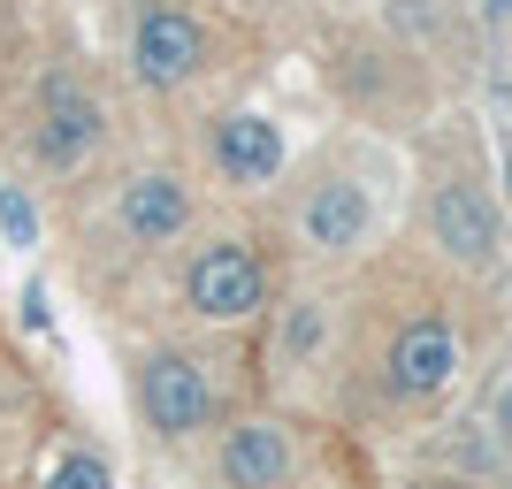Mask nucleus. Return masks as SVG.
I'll return each instance as SVG.
<instances>
[{
	"instance_id": "1",
	"label": "nucleus",
	"mask_w": 512,
	"mask_h": 489,
	"mask_svg": "<svg viewBox=\"0 0 512 489\" xmlns=\"http://www.w3.org/2000/svg\"><path fill=\"white\" fill-rule=\"evenodd\" d=\"M138 398H146V421L161 428V436H192V428H207V413H214L207 367L184 360V352H161V360H146V375H138Z\"/></svg>"
},
{
	"instance_id": "2",
	"label": "nucleus",
	"mask_w": 512,
	"mask_h": 489,
	"mask_svg": "<svg viewBox=\"0 0 512 489\" xmlns=\"http://www.w3.org/2000/svg\"><path fill=\"white\" fill-rule=\"evenodd\" d=\"M184 291H192V306L207 321H237V314H253V306H260L268 276H260V260L245 253V245H207V253L192 260Z\"/></svg>"
},
{
	"instance_id": "3",
	"label": "nucleus",
	"mask_w": 512,
	"mask_h": 489,
	"mask_svg": "<svg viewBox=\"0 0 512 489\" xmlns=\"http://www.w3.org/2000/svg\"><path fill=\"white\" fill-rule=\"evenodd\" d=\"M130 54H138V77H146V85H184L199 69V23L184 16V8H146Z\"/></svg>"
},
{
	"instance_id": "4",
	"label": "nucleus",
	"mask_w": 512,
	"mask_h": 489,
	"mask_svg": "<svg viewBox=\"0 0 512 489\" xmlns=\"http://www.w3.org/2000/svg\"><path fill=\"white\" fill-rule=\"evenodd\" d=\"M451 367H459V337H451L444 321H413L406 337L390 344V383L406 390V398L444 390V383H451Z\"/></svg>"
},
{
	"instance_id": "5",
	"label": "nucleus",
	"mask_w": 512,
	"mask_h": 489,
	"mask_svg": "<svg viewBox=\"0 0 512 489\" xmlns=\"http://www.w3.org/2000/svg\"><path fill=\"white\" fill-rule=\"evenodd\" d=\"M222 474H230V489H283V474H291V444H283V428H268V421L230 428V444H222Z\"/></svg>"
},
{
	"instance_id": "6",
	"label": "nucleus",
	"mask_w": 512,
	"mask_h": 489,
	"mask_svg": "<svg viewBox=\"0 0 512 489\" xmlns=\"http://www.w3.org/2000/svg\"><path fill=\"white\" fill-rule=\"evenodd\" d=\"M214 161H222V176H237V184H268V176L283 169V138H276V123H260V115H230V123L214 130Z\"/></svg>"
},
{
	"instance_id": "7",
	"label": "nucleus",
	"mask_w": 512,
	"mask_h": 489,
	"mask_svg": "<svg viewBox=\"0 0 512 489\" xmlns=\"http://www.w3.org/2000/svg\"><path fill=\"white\" fill-rule=\"evenodd\" d=\"M184 214H192V199H184L176 176H138V184H123V230L138 237V245L176 237V230H184Z\"/></svg>"
},
{
	"instance_id": "8",
	"label": "nucleus",
	"mask_w": 512,
	"mask_h": 489,
	"mask_svg": "<svg viewBox=\"0 0 512 489\" xmlns=\"http://www.w3.org/2000/svg\"><path fill=\"white\" fill-rule=\"evenodd\" d=\"M428 214H436V237H444L459 260H490L497 253V222H490V207H482L467 184H444Z\"/></svg>"
},
{
	"instance_id": "9",
	"label": "nucleus",
	"mask_w": 512,
	"mask_h": 489,
	"mask_svg": "<svg viewBox=\"0 0 512 489\" xmlns=\"http://www.w3.org/2000/svg\"><path fill=\"white\" fill-rule=\"evenodd\" d=\"M92 138H100V107H92L77 85H46V138H39V153L69 169Z\"/></svg>"
},
{
	"instance_id": "10",
	"label": "nucleus",
	"mask_w": 512,
	"mask_h": 489,
	"mask_svg": "<svg viewBox=\"0 0 512 489\" xmlns=\"http://www.w3.org/2000/svg\"><path fill=\"white\" fill-rule=\"evenodd\" d=\"M306 237L329 245V253L360 245V237H367V192H360V184H321V192L306 199Z\"/></svg>"
},
{
	"instance_id": "11",
	"label": "nucleus",
	"mask_w": 512,
	"mask_h": 489,
	"mask_svg": "<svg viewBox=\"0 0 512 489\" xmlns=\"http://www.w3.org/2000/svg\"><path fill=\"white\" fill-rule=\"evenodd\" d=\"M46 489H115V474H107V459H92V451H62L54 474H46Z\"/></svg>"
},
{
	"instance_id": "12",
	"label": "nucleus",
	"mask_w": 512,
	"mask_h": 489,
	"mask_svg": "<svg viewBox=\"0 0 512 489\" xmlns=\"http://www.w3.org/2000/svg\"><path fill=\"white\" fill-rule=\"evenodd\" d=\"M0 222H8V230H16V237H31V207H23L16 192H0Z\"/></svg>"
},
{
	"instance_id": "13",
	"label": "nucleus",
	"mask_w": 512,
	"mask_h": 489,
	"mask_svg": "<svg viewBox=\"0 0 512 489\" xmlns=\"http://www.w3.org/2000/svg\"><path fill=\"white\" fill-rule=\"evenodd\" d=\"M497 451H505V467H512V390L497 398Z\"/></svg>"
},
{
	"instance_id": "14",
	"label": "nucleus",
	"mask_w": 512,
	"mask_h": 489,
	"mask_svg": "<svg viewBox=\"0 0 512 489\" xmlns=\"http://www.w3.org/2000/svg\"><path fill=\"white\" fill-rule=\"evenodd\" d=\"M505 199H512V153H505Z\"/></svg>"
}]
</instances>
